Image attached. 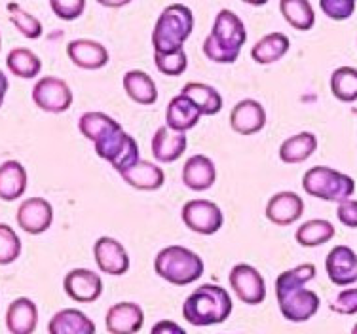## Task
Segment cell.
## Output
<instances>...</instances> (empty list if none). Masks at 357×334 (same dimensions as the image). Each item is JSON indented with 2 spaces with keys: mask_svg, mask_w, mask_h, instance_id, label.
<instances>
[{
  "mask_svg": "<svg viewBox=\"0 0 357 334\" xmlns=\"http://www.w3.org/2000/svg\"><path fill=\"white\" fill-rule=\"evenodd\" d=\"M316 266L298 264V266L285 270L275 280V296L280 312L291 323H306L312 319L319 310V296L314 291L306 289V283L316 280Z\"/></svg>",
  "mask_w": 357,
  "mask_h": 334,
  "instance_id": "obj_1",
  "label": "cell"
},
{
  "mask_svg": "<svg viewBox=\"0 0 357 334\" xmlns=\"http://www.w3.org/2000/svg\"><path fill=\"white\" fill-rule=\"evenodd\" d=\"M248 42L243 21L232 10L222 8L213 21V29L204 40V55L217 65H232L238 61L241 48Z\"/></svg>",
  "mask_w": 357,
  "mask_h": 334,
  "instance_id": "obj_2",
  "label": "cell"
},
{
  "mask_svg": "<svg viewBox=\"0 0 357 334\" xmlns=\"http://www.w3.org/2000/svg\"><path fill=\"white\" fill-rule=\"evenodd\" d=\"M234 310L232 298L225 287L204 283L183 304V317L194 327L220 325Z\"/></svg>",
  "mask_w": 357,
  "mask_h": 334,
  "instance_id": "obj_3",
  "label": "cell"
},
{
  "mask_svg": "<svg viewBox=\"0 0 357 334\" xmlns=\"http://www.w3.org/2000/svg\"><path fill=\"white\" fill-rule=\"evenodd\" d=\"M194 31L192 10L185 4H169L156 20L152 31V46L154 52H173L185 48V42Z\"/></svg>",
  "mask_w": 357,
  "mask_h": 334,
  "instance_id": "obj_4",
  "label": "cell"
},
{
  "mask_svg": "<svg viewBox=\"0 0 357 334\" xmlns=\"http://www.w3.org/2000/svg\"><path fill=\"white\" fill-rule=\"evenodd\" d=\"M204 260L198 252L183 245L164 247L154 259V272L167 283L177 287L190 285L202 278Z\"/></svg>",
  "mask_w": 357,
  "mask_h": 334,
  "instance_id": "obj_5",
  "label": "cell"
},
{
  "mask_svg": "<svg viewBox=\"0 0 357 334\" xmlns=\"http://www.w3.org/2000/svg\"><path fill=\"white\" fill-rule=\"evenodd\" d=\"M303 188L312 198L340 204L354 196L356 183L346 173H340L327 165H316L304 173Z\"/></svg>",
  "mask_w": 357,
  "mask_h": 334,
  "instance_id": "obj_6",
  "label": "cell"
},
{
  "mask_svg": "<svg viewBox=\"0 0 357 334\" xmlns=\"http://www.w3.org/2000/svg\"><path fill=\"white\" fill-rule=\"evenodd\" d=\"M93 146H96L97 156L105 160V162H109L118 173L128 169L133 164H137L141 160L139 158L137 141L130 133H126L120 123L116 128L107 131L101 139H97Z\"/></svg>",
  "mask_w": 357,
  "mask_h": 334,
  "instance_id": "obj_7",
  "label": "cell"
},
{
  "mask_svg": "<svg viewBox=\"0 0 357 334\" xmlns=\"http://www.w3.org/2000/svg\"><path fill=\"white\" fill-rule=\"evenodd\" d=\"M181 218L188 230L199 236H213L225 225V215L219 205L211 199H190L183 205Z\"/></svg>",
  "mask_w": 357,
  "mask_h": 334,
  "instance_id": "obj_8",
  "label": "cell"
},
{
  "mask_svg": "<svg viewBox=\"0 0 357 334\" xmlns=\"http://www.w3.org/2000/svg\"><path fill=\"white\" fill-rule=\"evenodd\" d=\"M33 101L44 112L61 114L73 105V89L57 76H42L33 88Z\"/></svg>",
  "mask_w": 357,
  "mask_h": 334,
  "instance_id": "obj_9",
  "label": "cell"
},
{
  "mask_svg": "<svg viewBox=\"0 0 357 334\" xmlns=\"http://www.w3.org/2000/svg\"><path fill=\"white\" fill-rule=\"evenodd\" d=\"M228 283L232 287L234 294L243 304L257 306L266 301V281L262 273L251 264H236L230 270Z\"/></svg>",
  "mask_w": 357,
  "mask_h": 334,
  "instance_id": "obj_10",
  "label": "cell"
},
{
  "mask_svg": "<svg viewBox=\"0 0 357 334\" xmlns=\"http://www.w3.org/2000/svg\"><path fill=\"white\" fill-rule=\"evenodd\" d=\"M63 289L70 301L80 302V304H91V302L99 301L103 294V280L99 273L91 272L88 268H75L65 275Z\"/></svg>",
  "mask_w": 357,
  "mask_h": 334,
  "instance_id": "obj_11",
  "label": "cell"
},
{
  "mask_svg": "<svg viewBox=\"0 0 357 334\" xmlns=\"http://www.w3.org/2000/svg\"><path fill=\"white\" fill-rule=\"evenodd\" d=\"M15 222L23 232L40 236L48 232L54 222V207L48 199L27 198L20 204V209L15 213Z\"/></svg>",
  "mask_w": 357,
  "mask_h": 334,
  "instance_id": "obj_12",
  "label": "cell"
},
{
  "mask_svg": "<svg viewBox=\"0 0 357 334\" xmlns=\"http://www.w3.org/2000/svg\"><path fill=\"white\" fill-rule=\"evenodd\" d=\"M93 259L97 268L107 275H124L130 270V255L118 239L103 236L93 245Z\"/></svg>",
  "mask_w": 357,
  "mask_h": 334,
  "instance_id": "obj_13",
  "label": "cell"
},
{
  "mask_svg": "<svg viewBox=\"0 0 357 334\" xmlns=\"http://www.w3.org/2000/svg\"><path fill=\"white\" fill-rule=\"evenodd\" d=\"M143 325L144 312L135 302H116L105 315V327L110 334H137Z\"/></svg>",
  "mask_w": 357,
  "mask_h": 334,
  "instance_id": "obj_14",
  "label": "cell"
},
{
  "mask_svg": "<svg viewBox=\"0 0 357 334\" xmlns=\"http://www.w3.org/2000/svg\"><path fill=\"white\" fill-rule=\"evenodd\" d=\"M325 270L331 283L350 287L357 281V255L348 245L333 247L325 259Z\"/></svg>",
  "mask_w": 357,
  "mask_h": 334,
  "instance_id": "obj_15",
  "label": "cell"
},
{
  "mask_svg": "<svg viewBox=\"0 0 357 334\" xmlns=\"http://www.w3.org/2000/svg\"><path fill=\"white\" fill-rule=\"evenodd\" d=\"M266 126V110L255 99H241L230 112V128L238 135L251 137L264 130Z\"/></svg>",
  "mask_w": 357,
  "mask_h": 334,
  "instance_id": "obj_16",
  "label": "cell"
},
{
  "mask_svg": "<svg viewBox=\"0 0 357 334\" xmlns=\"http://www.w3.org/2000/svg\"><path fill=\"white\" fill-rule=\"evenodd\" d=\"M67 57L73 65L84 70H99L109 63V50L91 38H76L67 44Z\"/></svg>",
  "mask_w": 357,
  "mask_h": 334,
  "instance_id": "obj_17",
  "label": "cell"
},
{
  "mask_svg": "<svg viewBox=\"0 0 357 334\" xmlns=\"http://www.w3.org/2000/svg\"><path fill=\"white\" fill-rule=\"evenodd\" d=\"M266 218L275 226H291L303 217L304 202L296 192L283 190L274 194L266 204Z\"/></svg>",
  "mask_w": 357,
  "mask_h": 334,
  "instance_id": "obj_18",
  "label": "cell"
},
{
  "mask_svg": "<svg viewBox=\"0 0 357 334\" xmlns=\"http://www.w3.org/2000/svg\"><path fill=\"white\" fill-rule=\"evenodd\" d=\"M152 156L158 164H173L188 149V137L186 133H178V131L169 130L167 126H162L152 135Z\"/></svg>",
  "mask_w": 357,
  "mask_h": 334,
  "instance_id": "obj_19",
  "label": "cell"
},
{
  "mask_svg": "<svg viewBox=\"0 0 357 334\" xmlns=\"http://www.w3.org/2000/svg\"><path fill=\"white\" fill-rule=\"evenodd\" d=\"M181 177L186 188L194 192H206L217 183V167L209 156L196 154L186 160Z\"/></svg>",
  "mask_w": 357,
  "mask_h": 334,
  "instance_id": "obj_20",
  "label": "cell"
},
{
  "mask_svg": "<svg viewBox=\"0 0 357 334\" xmlns=\"http://www.w3.org/2000/svg\"><path fill=\"white\" fill-rule=\"evenodd\" d=\"M120 177L124 179L128 186L143 192L160 190L165 183L164 169L154 162H149V160H139L137 164L120 171Z\"/></svg>",
  "mask_w": 357,
  "mask_h": 334,
  "instance_id": "obj_21",
  "label": "cell"
},
{
  "mask_svg": "<svg viewBox=\"0 0 357 334\" xmlns=\"http://www.w3.org/2000/svg\"><path fill=\"white\" fill-rule=\"evenodd\" d=\"M202 112L194 105L190 99L183 93H178L167 103V109H165V126L173 131H178V133H186L192 128L198 126V122L202 120Z\"/></svg>",
  "mask_w": 357,
  "mask_h": 334,
  "instance_id": "obj_22",
  "label": "cell"
},
{
  "mask_svg": "<svg viewBox=\"0 0 357 334\" xmlns=\"http://www.w3.org/2000/svg\"><path fill=\"white\" fill-rule=\"evenodd\" d=\"M4 321L10 334H33L38 325V308L31 298L20 296L8 306Z\"/></svg>",
  "mask_w": 357,
  "mask_h": 334,
  "instance_id": "obj_23",
  "label": "cell"
},
{
  "mask_svg": "<svg viewBox=\"0 0 357 334\" xmlns=\"http://www.w3.org/2000/svg\"><path fill=\"white\" fill-rule=\"evenodd\" d=\"M96 323L88 315L76 310L65 308L50 319L48 334H96Z\"/></svg>",
  "mask_w": 357,
  "mask_h": 334,
  "instance_id": "obj_24",
  "label": "cell"
},
{
  "mask_svg": "<svg viewBox=\"0 0 357 334\" xmlns=\"http://www.w3.org/2000/svg\"><path fill=\"white\" fill-rule=\"evenodd\" d=\"M27 169L17 160L0 164V199L15 202L27 190Z\"/></svg>",
  "mask_w": 357,
  "mask_h": 334,
  "instance_id": "obj_25",
  "label": "cell"
},
{
  "mask_svg": "<svg viewBox=\"0 0 357 334\" xmlns=\"http://www.w3.org/2000/svg\"><path fill=\"white\" fill-rule=\"evenodd\" d=\"M124 89L126 96L130 97L131 101L143 105V107H151L158 101V88L156 82L152 80V76L144 70H128L124 75Z\"/></svg>",
  "mask_w": 357,
  "mask_h": 334,
  "instance_id": "obj_26",
  "label": "cell"
},
{
  "mask_svg": "<svg viewBox=\"0 0 357 334\" xmlns=\"http://www.w3.org/2000/svg\"><path fill=\"white\" fill-rule=\"evenodd\" d=\"M317 151V137L310 131H301L293 137H287L280 146V160L283 164L296 165L306 162Z\"/></svg>",
  "mask_w": 357,
  "mask_h": 334,
  "instance_id": "obj_27",
  "label": "cell"
},
{
  "mask_svg": "<svg viewBox=\"0 0 357 334\" xmlns=\"http://www.w3.org/2000/svg\"><path fill=\"white\" fill-rule=\"evenodd\" d=\"M289 48H291V42L287 34L268 33L261 40L255 42V46L251 48V57L259 65H272V63L282 61L287 55Z\"/></svg>",
  "mask_w": 357,
  "mask_h": 334,
  "instance_id": "obj_28",
  "label": "cell"
},
{
  "mask_svg": "<svg viewBox=\"0 0 357 334\" xmlns=\"http://www.w3.org/2000/svg\"><path fill=\"white\" fill-rule=\"evenodd\" d=\"M181 93L188 97L204 116H215L222 110V96L209 84L188 82L183 86Z\"/></svg>",
  "mask_w": 357,
  "mask_h": 334,
  "instance_id": "obj_29",
  "label": "cell"
},
{
  "mask_svg": "<svg viewBox=\"0 0 357 334\" xmlns=\"http://www.w3.org/2000/svg\"><path fill=\"white\" fill-rule=\"evenodd\" d=\"M337 228L327 218H312L296 228L295 239L301 247H319L335 238Z\"/></svg>",
  "mask_w": 357,
  "mask_h": 334,
  "instance_id": "obj_30",
  "label": "cell"
},
{
  "mask_svg": "<svg viewBox=\"0 0 357 334\" xmlns=\"http://www.w3.org/2000/svg\"><path fill=\"white\" fill-rule=\"evenodd\" d=\"M280 12L295 31H310L316 25V12L310 0H280Z\"/></svg>",
  "mask_w": 357,
  "mask_h": 334,
  "instance_id": "obj_31",
  "label": "cell"
},
{
  "mask_svg": "<svg viewBox=\"0 0 357 334\" xmlns=\"http://www.w3.org/2000/svg\"><path fill=\"white\" fill-rule=\"evenodd\" d=\"M6 67L17 78L31 80V78L40 75L42 61L40 57L29 48H14L10 50V54H8Z\"/></svg>",
  "mask_w": 357,
  "mask_h": 334,
  "instance_id": "obj_32",
  "label": "cell"
},
{
  "mask_svg": "<svg viewBox=\"0 0 357 334\" xmlns=\"http://www.w3.org/2000/svg\"><path fill=\"white\" fill-rule=\"evenodd\" d=\"M331 91L342 103L357 101V68L338 67L331 75Z\"/></svg>",
  "mask_w": 357,
  "mask_h": 334,
  "instance_id": "obj_33",
  "label": "cell"
},
{
  "mask_svg": "<svg viewBox=\"0 0 357 334\" xmlns=\"http://www.w3.org/2000/svg\"><path fill=\"white\" fill-rule=\"evenodd\" d=\"M118 123L120 122H116L114 118L105 112H86L78 120V130L89 143H96L97 139H101L107 131L116 128Z\"/></svg>",
  "mask_w": 357,
  "mask_h": 334,
  "instance_id": "obj_34",
  "label": "cell"
},
{
  "mask_svg": "<svg viewBox=\"0 0 357 334\" xmlns=\"http://www.w3.org/2000/svg\"><path fill=\"white\" fill-rule=\"evenodd\" d=\"M8 10V17L12 21V25H14L17 31H20L25 38L29 40H36V38H40L42 36V23L40 20H36L35 15L29 14L27 10H23L20 4H15V2H10L6 6Z\"/></svg>",
  "mask_w": 357,
  "mask_h": 334,
  "instance_id": "obj_35",
  "label": "cell"
},
{
  "mask_svg": "<svg viewBox=\"0 0 357 334\" xmlns=\"http://www.w3.org/2000/svg\"><path fill=\"white\" fill-rule=\"evenodd\" d=\"M154 65L165 76H181L188 68V55L185 48L173 52H154Z\"/></svg>",
  "mask_w": 357,
  "mask_h": 334,
  "instance_id": "obj_36",
  "label": "cell"
},
{
  "mask_svg": "<svg viewBox=\"0 0 357 334\" xmlns=\"http://www.w3.org/2000/svg\"><path fill=\"white\" fill-rule=\"evenodd\" d=\"M21 255V239L12 226L0 222V266L14 264Z\"/></svg>",
  "mask_w": 357,
  "mask_h": 334,
  "instance_id": "obj_37",
  "label": "cell"
},
{
  "mask_svg": "<svg viewBox=\"0 0 357 334\" xmlns=\"http://www.w3.org/2000/svg\"><path fill=\"white\" fill-rule=\"evenodd\" d=\"M319 8L329 20L346 21L356 12V0H319Z\"/></svg>",
  "mask_w": 357,
  "mask_h": 334,
  "instance_id": "obj_38",
  "label": "cell"
},
{
  "mask_svg": "<svg viewBox=\"0 0 357 334\" xmlns=\"http://www.w3.org/2000/svg\"><path fill=\"white\" fill-rule=\"evenodd\" d=\"M50 8L61 21H75L84 14L86 0H48Z\"/></svg>",
  "mask_w": 357,
  "mask_h": 334,
  "instance_id": "obj_39",
  "label": "cell"
},
{
  "mask_svg": "<svg viewBox=\"0 0 357 334\" xmlns=\"http://www.w3.org/2000/svg\"><path fill=\"white\" fill-rule=\"evenodd\" d=\"M331 310L340 315H356L357 314V289H346L338 293L335 302L331 304Z\"/></svg>",
  "mask_w": 357,
  "mask_h": 334,
  "instance_id": "obj_40",
  "label": "cell"
},
{
  "mask_svg": "<svg viewBox=\"0 0 357 334\" xmlns=\"http://www.w3.org/2000/svg\"><path fill=\"white\" fill-rule=\"evenodd\" d=\"M337 217L346 228H357V199H344L337 207Z\"/></svg>",
  "mask_w": 357,
  "mask_h": 334,
  "instance_id": "obj_41",
  "label": "cell"
},
{
  "mask_svg": "<svg viewBox=\"0 0 357 334\" xmlns=\"http://www.w3.org/2000/svg\"><path fill=\"white\" fill-rule=\"evenodd\" d=\"M151 334H186V331L175 321L164 319L154 323V327L151 328Z\"/></svg>",
  "mask_w": 357,
  "mask_h": 334,
  "instance_id": "obj_42",
  "label": "cell"
},
{
  "mask_svg": "<svg viewBox=\"0 0 357 334\" xmlns=\"http://www.w3.org/2000/svg\"><path fill=\"white\" fill-rule=\"evenodd\" d=\"M96 2L105 8H114V10H116V8L128 6L131 0H96Z\"/></svg>",
  "mask_w": 357,
  "mask_h": 334,
  "instance_id": "obj_43",
  "label": "cell"
},
{
  "mask_svg": "<svg viewBox=\"0 0 357 334\" xmlns=\"http://www.w3.org/2000/svg\"><path fill=\"white\" fill-rule=\"evenodd\" d=\"M8 76L0 70V107H2V103L6 99V93H8Z\"/></svg>",
  "mask_w": 357,
  "mask_h": 334,
  "instance_id": "obj_44",
  "label": "cell"
},
{
  "mask_svg": "<svg viewBox=\"0 0 357 334\" xmlns=\"http://www.w3.org/2000/svg\"><path fill=\"white\" fill-rule=\"evenodd\" d=\"M241 2H245L249 6H264V4H268V0H241Z\"/></svg>",
  "mask_w": 357,
  "mask_h": 334,
  "instance_id": "obj_45",
  "label": "cell"
},
{
  "mask_svg": "<svg viewBox=\"0 0 357 334\" xmlns=\"http://www.w3.org/2000/svg\"><path fill=\"white\" fill-rule=\"evenodd\" d=\"M351 334H357V323L354 325V328H351Z\"/></svg>",
  "mask_w": 357,
  "mask_h": 334,
  "instance_id": "obj_46",
  "label": "cell"
},
{
  "mask_svg": "<svg viewBox=\"0 0 357 334\" xmlns=\"http://www.w3.org/2000/svg\"><path fill=\"white\" fill-rule=\"evenodd\" d=\"M0 46H2V38H0Z\"/></svg>",
  "mask_w": 357,
  "mask_h": 334,
  "instance_id": "obj_47",
  "label": "cell"
}]
</instances>
